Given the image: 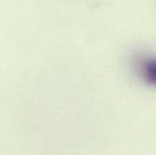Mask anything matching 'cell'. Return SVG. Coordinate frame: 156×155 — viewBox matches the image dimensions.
<instances>
[{
    "label": "cell",
    "mask_w": 156,
    "mask_h": 155,
    "mask_svg": "<svg viewBox=\"0 0 156 155\" xmlns=\"http://www.w3.org/2000/svg\"><path fill=\"white\" fill-rule=\"evenodd\" d=\"M141 72L144 79L156 85V58H147L141 63Z\"/></svg>",
    "instance_id": "cell-1"
}]
</instances>
